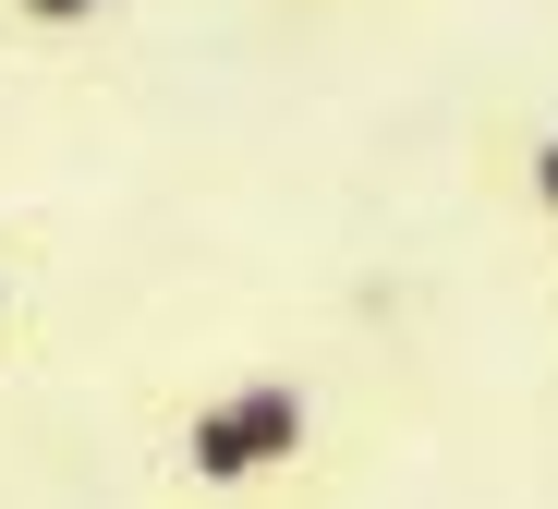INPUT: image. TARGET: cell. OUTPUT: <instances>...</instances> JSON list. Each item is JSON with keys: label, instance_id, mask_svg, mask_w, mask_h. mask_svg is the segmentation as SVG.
<instances>
[{"label": "cell", "instance_id": "277c9868", "mask_svg": "<svg viewBox=\"0 0 558 509\" xmlns=\"http://www.w3.org/2000/svg\"><path fill=\"white\" fill-rule=\"evenodd\" d=\"M0 352H13V291H0Z\"/></svg>", "mask_w": 558, "mask_h": 509}, {"label": "cell", "instance_id": "6da1fadb", "mask_svg": "<svg viewBox=\"0 0 558 509\" xmlns=\"http://www.w3.org/2000/svg\"><path fill=\"white\" fill-rule=\"evenodd\" d=\"M304 461H316V388L292 364H243V376L195 388L170 413V449H158L170 497H195V509H243L267 485H292Z\"/></svg>", "mask_w": 558, "mask_h": 509}, {"label": "cell", "instance_id": "3957f363", "mask_svg": "<svg viewBox=\"0 0 558 509\" xmlns=\"http://www.w3.org/2000/svg\"><path fill=\"white\" fill-rule=\"evenodd\" d=\"M122 13V0H0V37H25V49H73V37H98Z\"/></svg>", "mask_w": 558, "mask_h": 509}, {"label": "cell", "instance_id": "7a4b0ae2", "mask_svg": "<svg viewBox=\"0 0 558 509\" xmlns=\"http://www.w3.org/2000/svg\"><path fill=\"white\" fill-rule=\"evenodd\" d=\"M498 182L522 194L534 231H558V122H510V134H498Z\"/></svg>", "mask_w": 558, "mask_h": 509}]
</instances>
